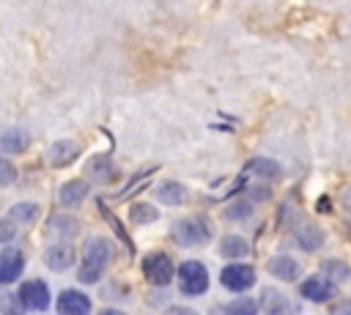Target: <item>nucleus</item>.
Listing matches in <instances>:
<instances>
[{"label": "nucleus", "mask_w": 351, "mask_h": 315, "mask_svg": "<svg viewBox=\"0 0 351 315\" xmlns=\"http://www.w3.org/2000/svg\"><path fill=\"white\" fill-rule=\"evenodd\" d=\"M36 216H38V205L36 203H16L11 208V219H16V222H33Z\"/></svg>", "instance_id": "nucleus-22"}, {"label": "nucleus", "mask_w": 351, "mask_h": 315, "mask_svg": "<svg viewBox=\"0 0 351 315\" xmlns=\"http://www.w3.org/2000/svg\"><path fill=\"white\" fill-rule=\"evenodd\" d=\"M58 312L63 315H85L90 312V299L80 290H63L58 299Z\"/></svg>", "instance_id": "nucleus-10"}, {"label": "nucleus", "mask_w": 351, "mask_h": 315, "mask_svg": "<svg viewBox=\"0 0 351 315\" xmlns=\"http://www.w3.org/2000/svg\"><path fill=\"white\" fill-rule=\"evenodd\" d=\"M156 200H159L162 205H184L186 189H184V184H178V181H162V184L156 186Z\"/></svg>", "instance_id": "nucleus-13"}, {"label": "nucleus", "mask_w": 351, "mask_h": 315, "mask_svg": "<svg viewBox=\"0 0 351 315\" xmlns=\"http://www.w3.org/2000/svg\"><path fill=\"white\" fill-rule=\"evenodd\" d=\"M250 214H252V200H233L225 208V216L228 219H247Z\"/></svg>", "instance_id": "nucleus-24"}, {"label": "nucleus", "mask_w": 351, "mask_h": 315, "mask_svg": "<svg viewBox=\"0 0 351 315\" xmlns=\"http://www.w3.org/2000/svg\"><path fill=\"white\" fill-rule=\"evenodd\" d=\"M225 310H228L230 315H252V312L258 310V304H255L252 299H236V301H230Z\"/></svg>", "instance_id": "nucleus-26"}, {"label": "nucleus", "mask_w": 351, "mask_h": 315, "mask_svg": "<svg viewBox=\"0 0 351 315\" xmlns=\"http://www.w3.org/2000/svg\"><path fill=\"white\" fill-rule=\"evenodd\" d=\"M173 241L178 247H197V244H206L211 238V227L203 216H192V219H181L173 225Z\"/></svg>", "instance_id": "nucleus-3"}, {"label": "nucleus", "mask_w": 351, "mask_h": 315, "mask_svg": "<svg viewBox=\"0 0 351 315\" xmlns=\"http://www.w3.org/2000/svg\"><path fill=\"white\" fill-rule=\"evenodd\" d=\"M143 274H145V279L151 285H159L162 288V285H167L173 279L176 266H173V260L165 252H151V255L143 257Z\"/></svg>", "instance_id": "nucleus-4"}, {"label": "nucleus", "mask_w": 351, "mask_h": 315, "mask_svg": "<svg viewBox=\"0 0 351 315\" xmlns=\"http://www.w3.org/2000/svg\"><path fill=\"white\" fill-rule=\"evenodd\" d=\"M14 178H16L14 164H11V162H5V159H0V186H11V184H14Z\"/></svg>", "instance_id": "nucleus-27"}, {"label": "nucleus", "mask_w": 351, "mask_h": 315, "mask_svg": "<svg viewBox=\"0 0 351 315\" xmlns=\"http://www.w3.org/2000/svg\"><path fill=\"white\" fill-rule=\"evenodd\" d=\"M16 296L25 310H47V304H49V288L44 279H27Z\"/></svg>", "instance_id": "nucleus-6"}, {"label": "nucleus", "mask_w": 351, "mask_h": 315, "mask_svg": "<svg viewBox=\"0 0 351 315\" xmlns=\"http://www.w3.org/2000/svg\"><path fill=\"white\" fill-rule=\"evenodd\" d=\"M129 216H132L134 225H148V222H156L159 219V211L151 203H134L129 208Z\"/></svg>", "instance_id": "nucleus-18"}, {"label": "nucleus", "mask_w": 351, "mask_h": 315, "mask_svg": "<svg viewBox=\"0 0 351 315\" xmlns=\"http://www.w3.org/2000/svg\"><path fill=\"white\" fill-rule=\"evenodd\" d=\"M219 282L233 293H244L255 285V268L250 263H230L219 271Z\"/></svg>", "instance_id": "nucleus-5"}, {"label": "nucleus", "mask_w": 351, "mask_h": 315, "mask_svg": "<svg viewBox=\"0 0 351 315\" xmlns=\"http://www.w3.org/2000/svg\"><path fill=\"white\" fill-rule=\"evenodd\" d=\"M74 247L69 244H52L47 252H44V263L52 268V271H66L74 266Z\"/></svg>", "instance_id": "nucleus-9"}, {"label": "nucleus", "mask_w": 351, "mask_h": 315, "mask_svg": "<svg viewBox=\"0 0 351 315\" xmlns=\"http://www.w3.org/2000/svg\"><path fill=\"white\" fill-rule=\"evenodd\" d=\"M88 194V184L85 181H69L60 186V203L63 205H80Z\"/></svg>", "instance_id": "nucleus-16"}, {"label": "nucleus", "mask_w": 351, "mask_h": 315, "mask_svg": "<svg viewBox=\"0 0 351 315\" xmlns=\"http://www.w3.org/2000/svg\"><path fill=\"white\" fill-rule=\"evenodd\" d=\"M16 236V227L11 219H0V244H8Z\"/></svg>", "instance_id": "nucleus-28"}, {"label": "nucleus", "mask_w": 351, "mask_h": 315, "mask_svg": "<svg viewBox=\"0 0 351 315\" xmlns=\"http://www.w3.org/2000/svg\"><path fill=\"white\" fill-rule=\"evenodd\" d=\"M90 175L99 178V181H110V178L115 175V170H112V164H110L107 156H96V159L90 162Z\"/></svg>", "instance_id": "nucleus-21"}, {"label": "nucleus", "mask_w": 351, "mask_h": 315, "mask_svg": "<svg viewBox=\"0 0 351 315\" xmlns=\"http://www.w3.org/2000/svg\"><path fill=\"white\" fill-rule=\"evenodd\" d=\"M77 156H80V145H77L74 140H58V142L49 148V164H52V167H66V164H71Z\"/></svg>", "instance_id": "nucleus-12"}, {"label": "nucleus", "mask_w": 351, "mask_h": 315, "mask_svg": "<svg viewBox=\"0 0 351 315\" xmlns=\"http://www.w3.org/2000/svg\"><path fill=\"white\" fill-rule=\"evenodd\" d=\"M176 277H178V290L184 296H200L208 288V271L200 260H184L176 268Z\"/></svg>", "instance_id": "nucleus-2"}, {"label": "nucleus", "mask_w": 351, "mask_h": 315, "mask_svg": "<svg viewBox=\"0 0 351 315\" xmlns=\"http://www.w3.org/2000/svg\"><path fill=\"white\" fill-rule=\"evenodd\" d=\"M250 170H252L255 175H261L263 181H274V178H280V164L271 162V159H252Z\"/></svg>", "instance_id": "nucleus-20"}, {"label": "nucleus", "mask_w": 351, "mask_h": 315, "mask_svg": "<svg viewBox=\"0 0 351 315\" xmlns=\"http://www.w3.org/2000/svg\"><path fill=\"white\" fill-rule=\"evenodd\" d=\"M250 252V244L241 238V236H225L222 241H219V255L222 257H244Z\"/></svg>", "instance_id": "nucleus-17"}, {"label": "nucleus", "mask_w": 351, "mask_h": 315, "mask_svg": "<svg viewBox=\"0 0 351 315\" xmlns=\"http://www.w3.org/2000/svg\"><path fill=\"white\" fill-rule=\"evenodd\" d=\"M261 307L266 310V312H285V310H291V304H288V299H282L277 290H271V288H263V296H261Z\"/></svg>", "instance_id": "nucleus-19"}, {"label": "nucleus", "mask_w": 351, "mask_h": 315, "mask_svg": "<svg viewBox=\"0 0 351 315\" xmlns=\"http://www.w3.org/2000/svg\"><path fill=\"white\" fill-rule=\"evenodd\" d=\"M22 268H25V257L19 249H3L0 252V282L3 285L14 282L22 274Z\"/></svg>", "instance_id": "nucleus-8"}, {"label": "nucleus", "mask_w": 351, "mask_h": 315, "mask_svg": "<svg viewBox=\"0 0 351 315\" xmlns=\"http://www.w3.org/2000/svg\"><path fill=\"white\" fill-rule=\"evenodd\" d=\"M324 271H326V277H329L332 282H343L351 268H348L343 260H326V263H324Z\"/></svg>", "instance_id": "nucleus-25"}, {"label": "nucleus", "mask_w": 351, "mask_h": 315, "mask_svg": "<svg viewBox=\"0 0 351 315\" xmlns=\"http://www.w3.org/2000/svg\"><path fill=\"white\" fill-rule=\"evenodd\" d=\"M332 312H351V299H343V301H337V304H332Z\"/></svg>", "instance_id": "nucleus-29"}, {"label": "nucleus", "mask_w": 351, "mask_h": 315, "mask_svg": "<svg viewBox=\"0 0 351 315\" xmlns=\"http://www.w3.org/2000/svg\"><path fill=\"white\" fill-rule=\"evenodd\" d=\"M299 263L291 257V255H277V257H271L269 260V274L271 277H277V279H282V282H293V279H299Z\"/></svg>", "instance_id": "nucleus-11"}, {"label": "nucleus", "mask_w": 351, "mask_h": 315, "mask_svg": "<svg viewBox=\"0 0 351 315\" xmlns=\"http://www.w3.org/2000/svg\"><path fill=\"white\" fill-rule=\"evenodd\" d=\"M110 257H112V244H110L107 238H101V236L90 238V241L85 244L77 279H80V282H88V285H90V282H99L101 274H104V268H107V263H110Z\"/></svg>", "instance_id": "nucleus-1"}, {"label": "nucleus", "mask_w": 351, "mask_h": 315, "mask_svg": "<svg viewBox=\"0 0 351 315\" xmlns=\"http://www.w3.org/2000/svg\"><path fill=\"white\" fill-rule=\"evenodd\" d=\"M27 142H30V137H27L25 129H11V131H5V134L0 137V148H3L5 153H22V151L27 148Z\"/></svg>", "instance_id": "nucleus-15"}, {"label": "nucleus", "mask_w": 351, "mask_h": 315, "mask_svg": "<svg viewBox=\"0 0 351 315\" xmlns=\"http://www.w3.org/2000/svg\"><path fill=\"white\" fill-rule=\"evenodd\" d=\"M49 227H52V233H58V236H74V233H77V219L58 214V216H52Z\"/></svg>", "instance_id": "nucleus-23"}, {"label": "nucleus", "mask_w": 351, "mask_h": 315, "mask_svg": "<svg viewBox=\"0 0 351 315\" xmlns=\"http://www.w3.org/2000/svg\"><path fill=\"white\" fill-rule=\"evenodd\" d=\"M302 296L310 299V301H329L335 296V282L326 279V277H307L302 282Z\"/></svg>", "instance_id": "nucleus-7"}, {"label": "nucleus", "mask_w": 351, "mask_h": 315, "mask_svg": "<svg viewBox=\"0 0 351 315\" xmlns=\"http://www.w3.org/2000/svg\"><path fill=\"white\" fill-rule=\"evenodd\" d=\"M296 244H299L304 252L321 249V244H324L321 227H315V225H302V227H296Z\"/></svg>", "instance_id": "nucleus-14"}]
</instances>
